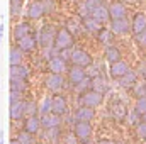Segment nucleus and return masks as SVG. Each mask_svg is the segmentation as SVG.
Wrapping results in <instances>:
<instances>
[{
	"label": "nucleus",
	"instance_id": "1",
	"mask_svg": "<svg viewBox=\"0 0 146 144\" xmlns=\"http://www.w3.org/2000/svg\"><path fill=\"white\" fill-rule=\"evenodd\" d=\"M75 41H76V37L63 26V27H58V31H56V37H54L53 48H54L58 53L70 51L72 48H75Z\"/></svg>",
	"mask_w": 146,
	"mask_h": 144
},
{
	"label": "nucleus",
	"instance_id": "2",
	"mask_svg": "<svg viewBox=\"0 0 146 144\" xmlns=\"http://www.w3.org/2000/svg\"><path fill=\"white\" fill-rule=\"evenodd\" d=\"M56 31L58 27L51 22H46L41 26V29L37 31V42L41 49H49L54 44V37H56Z\"/></svg>",
	"mask_w": 146,
	"mask_h": 144
},
{
	"label": "nucleus",
	"instance_id": "3",
	"mask_svg": "<svg viewBox=\"0 0 146 144\" xmlns=\"http://www.w3.org/2000/svg\"><path fill=\"white\" fill-rule=\"evenodd\" d=\"M68 61L72 65H76V66H82V68H88L92 63H94V58L92 54L83 49V48H72L68 51Z\"/></svg>",
	"mask_w": 146,
	"mask_h": 144
},
{
	"label": "nucleus",
	"instance_id": "4",
	"mask_svg": "<svg viewBox=\"0 0 146 144\" xmlns=\"http://www.w3.org/2000/svg\"><path fill=\"white\" fill-rule=\"evenodd\" d=\"M22 15H24V19H27V20H31V22L41 20V19L46 15V14H44L42 0H31V2H27V5H26Z\"/></svg>",
	"mask_w": 146,
	"mask_h": 144
},
{
	"label": "nucleus",
	"instance_id": "5",
	"mask_svg": "<svg viewBox=\"0 0 146 144\" xmlns=\"http://www.w3.org/2000/svg\"><path fill=\"white\" fill-rule=\"evenodd\" d=\"M102 102H104V95L99 93V92H95V90H92V88L82 92L80 97H78V105H83V107L97 108L102 105Z\"/></svg>",
	"mask_w": 146,
	"mask_h": 144
},
{
	"label": "nucleus",
	"instance_id": "6",
	"mask_svg": "<svg viewBox=\"0 0 146 144\" xmlns=\"http://www.w3.org/2000/svg\"><path fill=\"white\" fill-rule=\"evenodd\" d=\"M44 87H46V90H49L51 93H61L63 92V88H65V83H66V80H65V76L63 75H58V73H49L44 76Z\"/></svg>",
	"mask_w": 146,
	"mask_h": 144
},
{
	"label": "nucleus",
	"instance_id": "7",
	"mask_svg": "<svg viewBox=\"0 0 146 144\" xmlns=\"http://www.w3.org/2000/svg\"><path fill=\"white\" fill-rule=\"evenodd\" d=\"M34 31H36V29H34V26H33L31 20H27V19L19 20V22H15V24L12 26V41L17 42L19 39H22V37L33 34Z\"/></svg>",
	"mask_w": 146,
	"mask_h": 144
},
{
	"label": "nucleus",
	"instance_id": "8",
	"mask_svg": "<svg viewBox=\"0 0 146 144\" xmlns=\"http://www.w3.org/2000/svg\"><path fill=\"white\" fill-rule=\"evenodd\" d=\"M46 70L49 73H58V75H63L68 70V59L60 53V54H54L51 56L48 61H46Z\"/></svg>",
	"mask_w": 146,
	"mask_h": 144
},
{
	"label": "nucleus",
	"instance_id": "9",
	"mask_svg": "<svg viewBox=\"0 0 146 144\" xmlns=\"http://www.w3.org/2000/svg\"><path fill=\"white\" fill-rule=\"evenodd\" d=\"M73 134L76 136V139L80 143H87L90 141L92 134H94V127L90 122H85V120H76L73 124Z\"/></svg>",
	"mask_w": 146,
	"mask_h": 144
},
{
	"label": "nucleus",
	"instance_id": "10",
	"mask_svg": "<svg viewBox=\"0 0 146 144\" xmlns=\"http://www.w3.org/2000/svg\"><path fill=\"white\" fill-rule=\"evenodd\" d=\"M9 117L12 122H21L26 117V100L21 97L14 102H10V108H9Z\"/></svg>",
	"mask_w": 146,
	"mask_h": 144
},
{
	"label": "nucleus",
	"instance_id": "11",
	"mask_svg": "<svg viewBox=\"0 0 146 144\" xmlns=\"http://www.w3.org/2000/svg\"><path fill=\"white\" fill-rule=\"evenodd\" d=\"M15 44L22 49L24 54H33V53H36L37 48H39V42H37V31H34L33 34L22 37V39H19Z\"/></svg>",
	"mask_w": 146,
	"mask_h": 144
},
{
	"label": "nucleus",
	"instance_id": "12",
	"mask_svg": "<svg viewBox=\"0 0 146 144\" xmlns=\"http://www.w3.org/2000/svg\"><path fill=\"white\" fill-rule=\"evenodd\" d=\"M87 78H88V76H87L85 68L76 66V65L68 66V70H66V81H70V85H72V87L80 85V83H82V81H85Z\"/></svg>",
	"mask_w": 146,
	"mask_h": 144
},
{
	"label": "nucleus",
	"instance_id": "13",
	"mask_svg": "<svg viewBox=\"0 0 146 144\" xmlns=\"http://www.w3.org/2000/svg\"><path fill=\"white\" fill-rule=\"evenodd\" d=\"M90 15H92L95 20H99L102 26H106L107 22H110L109 5H106L104 2H99V3H95V5L92 7V12H90Z\"/></svg>",
	"mask_w": 146,
	"mask_h": 144
},
{
	"label": "nucleus",
	"instance_id": "14",
	"mask_svg": "<svg viewBox=\"0 0 146 144\" xmlns=\"http://www.w3.org/2000/svg\"><path fill=\"white\" fill-rule=\"evenodd\" d=\"M51 112L53 114H58V115H65L68 114V100L63 93H54L53 97V105H51Z\"/></svg>",
	"mask_w": 146,
	"mask_h": 144
},
{
	"label": "nucleus",
	"instance_id": "15",
	"mask_svg": "<svg viewBox=\"0 0 146 144\" xmlns=\"http://www.w3.org/2000/svg\"><path fill=\"white\" fill-rule=\"evenodd\" d=\"M41 129H42V127H41V117H39V115H29V117H24L22 131H26L27 134L36 136Z\"/></svg>",
	"mask_w": 146,
	"mask_h": 144
},
{
	"label": "nucleus",
	"instance_id": "16",
	"mask_svg": "<svg viewBox=\"0 0 146 144\" xmlns=\"http://www.w3.org/2000/svg\"><path fill=\"white\" fill-rule=\"evenodd\" d=\"M109 15H110V20L112 19H124L127 17V7L124 2L121 0H114L109 3Z\"/></svg>",
	"mask_w": 146,
	"mask_h": 144
},
{
	"label": "nucleus",
	"instance_id": "17",
	"mask_svg": "<svg viewBox=\"0 0 146 144\" xmlns=\"http://www.w3.org/2000/svg\"><path fill=\"white\" fill-rule=\"evenodd\" d=\"M129 70H131V68H129L127 61H124V59H119V61H115V63H110L109 76L112 78V80H119L121 76H124V75L129 71Z\"/></svg>",
	"mask_w": 146,
	"mask_h": 144
},
{
	"label": "nucleus",
	"instance_id": "18",
	"mask_svg": "<svg viewBox=\"0 0 146 144\" xmlns=\"http://www.w3.org/2000/svg\"><path fill=\"white\" fill-rule=\"evenodd\" d=\"M110 31L114 34H119V36L127 34V32H131V20H127V17H124V19H112L110 20Z\"/></svg>",
	"mask_w": 146,
	"mask_h": 144
},
{
	"label": "nucleus",
	"instance_id": "19",
	"mask_svg": "<svg viewBox=\"0 0 146 144\" xmlns=\"http://www.w3.org/2000/svg\"><path fill=\"white\" fill-rule=\"evenodd\" d=\"M145 29H146V14L145 12H134V15L131 19V32L139 34Z\"/></svg>",
	"mask_w": 146,
	"mask_h": 144
},
{
	"label": "nucleus",
	"instance_id": "20",
	"mask_svg": "<svg viewBox=\"0 0 146 144\" xmlns=\"http://www.w3.org/2000/svg\"><path fill=\"white\" fill-rule=\"evenodd\" d=\"M110 114H112V117H114L115 120L122 122V120L127 117V107H126V104H124L122 100H114V102L110 104Z\"/></svg>",
	"mask_w": 146,
	"mask_h": 144
},
{
	"label": "nucleus",
	"instance_id": "21",
	"mask_svg": "<svg viewBox=\"0 0 146 144\" xmlns=\"http://www.w3.org/2000/svg\"><path fill=\"white\" fill-rule=\"evenodd\" d=\"M41 117V127L42 129H49V127H56V126H61V120L63 117L58 115V114H44V115H39Z\"/></svg>",
	"mask_w": 146,
	"mask_h": 144
},
{
	"label": "nucleus",
	"instance_id": "22",
	"mask_svg": "<svg viewBox=\"0 0 146 144\" xmlns=\"http://www.w3.org/2000/svg\"><path fill=\"white\" fill-rule=\"evenodd\" d=\"M102 27H104V26H102L99 20H95L92 15L82 19V29H83L85 32H88V34H97Z\"/></svg>",
	"mask_w": 146,
	"mask_h": 144
},
{
	"label": "nucleus",
	"instance_id": "23",
	"mask_svg": "<svg viewBox=\"0 0 146 144\" xmlns=\"http://www.w3.org/2000/svg\"><path fill=\"white\" fill-rule=\"evenodd\" d=\"M10 78H21V80H29L31 78V68L24 63L21 65H12L10 66Z\"/></svg>",
	"mask_w": 146,
	"mask_h": 144
},
{
	"label": "nucleus",
	"instance_id": "24",
	"mask_svg": "<svg viewBox=\"0 0 146 144\" xmlns=\"http://www.w3.org/2000/svg\"><path fill=\"white\" fill-rule=\"evenodd\" d=\"M75 120H85V122H92L95 119V108L92 107H83L78 105V108L75 110Z\"/></svg>",
	"mask_w": 146,
	"mask_h": 144
},
{
	"label": "nucleus",
	"instance_id": "25",
	"mask_svg": "<svg viewBox=\"0 0 146 144\" xmlns=\"http://www.w3.org/2000/svg\"><path fill=\"white\" fill-rule=\"evenodd\" d=\"M9 87H10V92H15V93H19V95H24V93H27V90H29V80L10 78Z\"/></svg>",
	"mask_w": 146,
	"mask_h": 144
},
{
	"label": "nucleus",
	"instance_id": "26",
	"mask_svg": "<svg viewBox=\"0 0 146 144\" xmlns=\"http://www.w3.org/2000/svg\"><path fill=\"white\" fill-rule=\"evenodd\" d=\"M90 88L95 90V92H99V93H102V95H106L109 92V83L106 81V78L102 75H99V76L90 78Z\"/></svg>",
	"mask_w": 146,
	"mask_h": 144
},
{
	"label": "nucleus",
	"instance_id": "27",
	"mask_svg": "<svg viewBox=\"0 0 146 144\" xmlns=\"http://www.w3.org/2000/svg\"><path fill=\"white\" fill-rule=\"evenodd\" d=\"M24 53H22V49L14 42L12 46H10V51H9V63H10V66L12 65H21V63H24Z\"/></svg>",
	"mask_w": 146,
	"mask_h": 144
},
{
	"label": "nucleus",
	"instance_id": "28",
	"mask_svg": "<svg viewBox=\"0 0 146 144\" xmlns=\"http://www.w3.org/2000/svg\"><path fill=\"white\" fill-rule=\"evenodd\" d=\"M63 137V132H61V126H56V127H49V129H44V139L49 141L51 144H58Z\"/></svg>",
	"mask_w": 146,
	"mask_h": 144
},
{
	"label": "nucleus",
	"instance_id": "29",
	"mask_svg": "<svg viewBox=\"0 0 146 144\" xmlns=\"http://www.w3.org/2000/svg\"><path fill=\"white\" fill-rule=\"evenodd\" d=\"M104 56H106V61L107 63H115L119 59H122V53L117 46L110 44V46H106V51H104Z\"/></svg>",
	"mask_w": 146,
	"mask_h": 144
},
{
	"label": "nucleus",
	"instance_id": "30",
	"mask_svg": "<svg viewBox=\"0 0 146 144\" xmlns=\"http://www.w3.org/2000/svg\"><path fill=\"white\" fill-rule=\"evenodd\" d=\"M117 81H119V85H121L122 88H133V87L136 85V81H138V73L133 71V70H129L124 76H121Z\"/></svg>",
	"mask_w": 146,
	"mask_h": 144
},
{
	"label": "nucleus",
	"instance_id": "31",
	"mask_svg": "<svg viewBox=\"0 0 146 144\" xmlns=\"http://www.w3.org/2000/svg\"><path fill=\"white\" fill-rule=\"evenodd\" d=\"M65 27L72 32L73 36L76 37V34L80 32V31H83L82 29V19L78 17V15H73V17H68L66 20H65Z\"/></svg>",
	"mask_w": 146,
	"mask_h": 144
},
{
	"label": "nucleus",
	"instance_id": "32",
	"mask_svg": "<svg viewBox=\"0 0 146 144\" xmlns=\"http://www.w3.org/2000/svg\"><path fill=\"white\" fill-rule=\"evenodd\" d=\"M95 36H97V41L104 46H110L112 41H114V32L110 31V27H102Z\"/></svg>",
	"mask_w": 146,
	"mask_h": 144
},
{
	"label": "nucleus",
	"instance_id": "33",
	"mask_svg": "<svg viewBox=\"0 0 146 144\" xmlns=\"http://www.w3.org/2000/svg\"><path fill=\"white\" fill-rule=\"evenodd\" d=\"M24 12V2H9V14L10 17H19Z\"/></svg>",
	"mask_w": 146,
	"mask_h": 144
},
{
	"label": "nucleus",
	"instance_id": "34",
	"mask_svg": "<svg viewBox=\"0 0 146 144\" xmlns=\"http://www.w3.org/2000/svg\"><path fill=\"white\" fill-rule=\"evenodd\" d=\"M51 105H53V97H51V95H46V97L42 98V102L39 104V115L49 114V112H51Z\"/></svg>",
	"mask_w": 146,
	"mask_h": 144
},
{
	"label": "nucleus",
	"instance_id": "35",
	"mask_svg": "<svg viewBox=\"0 0 146 144\" xmlns=\"http://www.w3.org/2000/svg\"><path fill=\"white\" fill-rule=\"evenodd\" d=\"M15 137L19 139V143L21 144H37L36 139H34V136H33V134H27L26 131H21Z\"/></svg>",
	"mask_w": 146,
	"mask_h": 144
},
{
	"label": "nucleus",
	"instance_id": "36",
	"mask_svg": "<svg viewBox=\"0 0 146 144\" xmlns=\"http://www.w3.org/2000/svg\"><path fill=\"white\" fill-rule=\"evenodd\" d=\"M134 112H136L139 117H143L146 114V95L145 97H138L136 105H134Z\"/></svg>",
	"mask_w": 146,
	"mask_h": 144
},
{
	"label": "nucleus",
	"instance_id": "37",
	"mask_svg": "<svg viewBox=\"0 0 146 144\" xmlns=\"http://www.w3.org/2000/svg\"><path fill=\"white\" fill-rule=\"evenodd\" d=\"M29 115H39V105L34 100H26V117Z\"/></svg>",
	"mask_w": 146,
	"mask_h": 144
},
{
	"label": "nucleus",
	"instance_id": "38",
	"mask_svg": "<svg viewBox=\"0 0 146 144\" xmlns=\"http://www.w3.org/2000/svg\"><path fill=\"white\" fill-rule=\"evenodd\" d=\"M42 5H44V14L46 15H51L56 12V0H42Z\"/></svg>",
	"mask_w": 146,
	"mask_h": 144
},
{
	"label": "nucleus",
	"instance_id": "39",
	"mask_svg": "<svg viewBox=\"0 0 146 144\" xmlns=\"http://www.w3.org/2000/svg\"><path fill=\"white\" fill-rule=\"evenodd\" d=\"M134 42L139 46V48H146V29L143 32H139V34H134Z\"/></svg>",
	"mask_w": 146,
	"mask_h": 144
},
{
	"label": "nucleus",
	"instance_id": "40",
	"mask_svg": "<svg viewBox=\"0 0 146 144\" xmlns=\"http://www.w3.org/2000/svg\"><path fill=\"white\" fill-rule=\"evenodd\" d=\"M61 139H63V144H80V141L76 139V136L73 134V131L72 132H66Z\"/></svg>",
	"mask_w": 146,
	"mask_h": 144
},
{
	"label": "nucleus",
	"instance_id": "41",
	"mask_svg": "<svg viewBox=\"0 0 146 144\" xmlns=\"http://www.w3.org/2000/svg\"><path fill=\"white\" fill-rule=\"evenodd\" d=\"M136 134L139 136V137H146V120H139L138 124H136Z\"/></svg>",
	"mask_w": 146,
	"mask_h": 144
},
{
	"label": "nucleus",
	"instance_id": "42",
	"mask_svg": "<svg viewBox=\"0 0 146 144\" xmlns=\"http://www.w3.org/2000/svg\"><path fill=\"white\" fill-rule=\"evenodd\" d=\"M136 73H138V76L141 75L143 78H146V59H143V61L138 65V71H136Z\"/></svg>",
	"mask_w": 146,
	"mask_h": 144
},
{
	"label": "nucleus",
	"instance_id": "43",
	"mask_svg": "<svg viewBox=\"0 0 146 144\" xmlns=\"http://www.w3.org/2000/svg\"><path fill=\"white\" fill-rule=\"evenodd\" d=\"M97 144H115V143H114V141H110V139H100Z\"/></svg>",
	"mask_w": 146,
	"mask_h": 144
},
{
	"label": "nucleus",
	"instance_id": "44",
	"mask_svg": "<svg viewBox=\"0 0 146 144\" xmlns=\"http://www.w3.org/2000/svg\"><path fill=\"white\" fill-rule=\"evenodd\" d=\"M9 144H21L19 143V139H17V137H12V139H10V143Z\"/></svg>",
	"mask_w": 146,
	"mask_h": 144
},
{
	"label": "nucleus",
	"instance_id": "45",
	"mask_svg": "<svg viewBox=\"0 0 146 144\" xmlns=\"http://www.w3.org/2000/svg\"><path fill=\"white\" fill-rule=\"evenodd\" d=\"M2 34H3V26L0 24V37H2Z\"/></svg>",
	"mask_w": 146,
	"mask_h": 144
},
{
	"label": "nucleus",
	"instance_id": "46",
	"mask_svg": "<svg viewBox=\"0 0 146 144\" xmlns=\"http://www.w3.org/2000/svg\"><path fill=\"white\" fill-rule=\"evenodd\" d=\"M10 2H26V0H10Z\"/></svg>",
	"mask_w": 146,
	"mask_h": 144
},
{
	"label": "nucleus",
	"instance_id": "47",
	"mask_svg": "<svg viewBox=\"0 0 146 144\" xmlns=\"http://www.w3.org/2000/svg\"><path fill=\"white\" fill-rule=\"evenodd\" d=\"M80 144H92V143H90V141H87V143H80Z\"/></svg>",
	"mask_w": 146,
	"mask_h": 144
},
{
	"label": "nucleus",
	"instance_id": "48",
	"mask_svg": "<svg viewBox=\"0 0 146 144\" xmlns=\"http://www.w3.org/2000/svg\"><path fill=\"white\" fill-rule=\"evenodd\" d=\"M141 119H143V120H146V114H145V115H143V117H141Z\"/></svg>",
	"mask_w": 146,
	"mask_h": 144
},
{
	"label": "nucleus",
	"instance_id": "49",
	"mask_svg": "<svg viewBox=\"0 0 146 144\" xmlns=\"http://www.w3.org/2000/svg\"><path fill=\"white\" fill-rule=\"evenodd\" d=\"M145 141H146V137H145Z\"/></svg>",
	"mask_w": 146,
	"mask_h": 144
},
{
	"label": "nucleus",
	"instance_id": "50",
	"mask_svg": "<svg viewBox=\"0 0 146 144\" xmlns=\"http://www.w3.org/2000/svg\"><path fill=\"white\" fill-rule=\"evenodd\" d=\"M0 39H2V37H0Z\"/></svg>",
	"mask_w": 146,
	"mask_h": 144
}]
</instances>
